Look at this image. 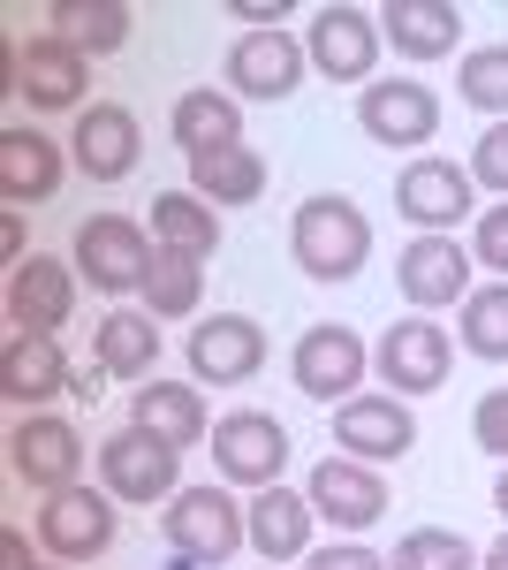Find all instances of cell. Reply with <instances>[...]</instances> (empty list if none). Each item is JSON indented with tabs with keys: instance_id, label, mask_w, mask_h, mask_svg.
I'll return each instance as SVG.
<instances>
[{
	"instance_id": "obj_35",
	"label": "cell",
	"mask_w": 508,
	"mask_h": 570,
	"mask_svg": "<svg viewBox=\"0 0 508 570\" xmlns=\"http://www.w3.org/2000/svg\"><path fill=\"white\" fill-rule=\"evenodd\" d=\"M470 183H486L494 198H508V122H486V137L470 145Z\"/></svg>"
},
{
	"instance_id": "obj_22",
	"label": "cell",
	"mask_w": 508,
	"mask_h": 570,
	"mask_svg": "<svg viewBox=\"0 0 508 570\" xmlns=\"http://www.w3.org/2000/svg\"><path fill=\"white\" fill-rule=\"evenodd\" d=\"M61 145L46 130H31V122H8L0 130V198H8V214L16 206H39V198H53L61 190Z\"/></svg>"
},
{
	"instance_id": "obj_26",
	"label": "cell",
	"mask_w": 508,
	"mask_h": 570,
	"mask_svg": "<svg viewBox=\"0 0 508 570\" xmlns=\"http://www.w3.org/2000/svg\"><path fill=\"white\" fill-rule=\"evenodd\" d=\"M129 426H145L152 441H168V449H198L212 434L206 395L182 389V381H145V389L129 395Z\"/></svg>"
},
{
	"instance_id": "obj_21",
	"label": "cell",
	"mask_w": 508,
	"mask_h": 570,
	"mask_svg": "<svg viewBox=\"0 0 508 570\" xmlns=\"http://www.w3.org/2000/svg\"><path fill=\"white\" fill-rule=\"evenodd\" d=\"M77 389V365L61 357V335H8L0 351V395L23 403V411H46L53 395Z\"/></svg>"
},
{
	"instance_id": "obj_12",
	"label": "cell",
	"mask_w": 508,
	"mask_h": 570,
	"mask_svg": "<svg viewBox=\"0 0 508 570\" xmlns=\"http://www.w3.org/2000/svg\"><path fill=\"white\" fill-rule=\"evenodd\" d=\"M357 122H365L372 145L410 153V145H432V130H440V99H432L425 85H410V77H387V85L357 91Z\"/></svg>"
},
{
	"instance_id": "obj_3",
	"label": "cell",
	"mask_w": 508,
	"mask_h": 570,
	"mask_svg": "<svg viewBox=\"0 0 508 570\" xmlns=\"http://www.w3.org/2000/svg\"><path fill=\"white\" fill-rule=\"evenodd\" d=\"M99 480L114 502H175L182 494V449L152 441L145 426H122V434L99 441Z\"/></svg>"
},
{
	"instance_id": "obj_29",
	"label": "cell",
	"mask_w": 508,
	"mask_h": 570,
	"mask_svg": "<svg viewBox=\"0 0 508 570\" xmlns=\"http://www.w3.org/2000/svg\"><path fill=\"white\" fill-rule=\"evenodd\" d=\"M182 190H198L206 206H258V190H266V160H258L251 145H228V153H198Z\"/></svg>"
},
{
	"instance_id": "obj_13",
	"label": "cell",
	"mask_w": 508,
	"mask_h": 570,
	"mask_svg": "<svg viewBox=\"0 0 508 570\" xmlns=\"http://www.w3.org/2000/svg\"><path fill=\"white\" fill-rule=\"evenodd\" d=\"M470 168H456V160H410L402 176H395V214L402 220H418L425 236H456V220L470 214Z\"/></svg>"
},
{
	"instance_id": "obj_24",
	"label": "cell",
	"mask_w": 508,
	"mask_h": 570,
	"mask_svg": "<svg viewBox=\"0 0 508 570\" xmlns=\"http://www.w3.org/2000/svg\"><path fill=\"white\" fill-rule=\"evenodd\" d=\"M311 525H319V510L297 487H258L251 494V548L266 563H303L311 556Z\"/></svg>"
},
{
	"instance_id": "obj_37",
	"label": "cell",
	"mask_w": 508,
	"mask_h": 570,
	"mask_svg": "<svg viewBox=\"0 0 508 570\" xmlns=\"http://www.w3.org/2000/svg\"><path fill=\"white\" fill-rule=\"evenodd\" d=\"M470 434H478V449H486V456H501V464H508V389H486V395H478Z\"/></svg>"
},
{
	"instance_id": "obj_25",
	"label": "cell",
	"mask_w": 508,
	"mask_h": 570,
	"mask_svg": "<svg viewBox=\"0 0 508 570\" xmlns=\"http://www.w3.org/2000/svg\"><path fill=\"white\" fill-rule=\"evenodd\" d=\"M91 365L107 373V381H160L152 365H160V320L152 312H107L99 327H91Z\"/></svg>"
},
{
	"instance_id": "obj_2",
	"label": "cell",
	"mask_w": 508,
	"mask_h": 570,
	"mask_svg": "<svg viewBox=\"0 0 508 570\" xmlns=\"http://www.w3.org/2000/svg\"><path fill=\"white\" fill-rule=\"evenodd\" d=\"M168 556H190L198 570H220L243 540H251V502H236L228 487H182L168 502Z\"/></svg>"
},
{
	"instance_id": "obj_6",
	"label": "cell",
	"mask_w": 508,
	"mask_h": 570,
	"mask_svg": "<svg viewBox=\"0 0 508 570\" xmlns=\"http://www.w3.org/2000/svg\"><path fill=\"white\" fill-rule=\"evenodd\" d=\"M380 16L372 8H349V0H327L319 16H311V39H303V53H311V69L319 77H335V85H365L372 77V61H380Z\"/></svg>"
},
{
	"instance_id": "obj_4",
	"label": "cell",
	"mask_w": 508,
	"mask_h": 570,
	"mask_svg": "<svg viewBox=\"0 0 508 570\" xmlns=\"http://www.w3.org/2000/svg\"><path fill=\"white\" fill-rule=\"evenodd\" d=\"M365 335L357 327H341V320H319V327H303L297 335V357H289V373H297V389L311 403H349V395H365Z\"/></svg>"
},
{
	"instance_id": "obj_20",
	"label": "cell",
	"mask_w": 508,
	"mask_h": 570,
	"mask_svg": "<svg viewBox=\"0 0 508 570\" xmlns=\"http://www.w3.org/2000/svg\"><path fill=\"white\" fill-rule=\"evenodd\" d=\"M266 365V327L243 320V312H212L206 327H190V373L212 381V389H236Z\"/></svg>"
},
{
	"instance_id": "obj_1",
	"label": "cell",
	"mask_w": 508,
	"mask_h": 570,
	"mask_svg": "<svg viewBox=\"0 0 508 570\" xmlns=\"http://www.w3.org/2000/svg\"><path fill=\"white\" fill-rule=\"evenodd\" d=\"M289 252H297V266L311 282H349V274H365V259H372V220L357 214L341 190L303 198L297 228H289Z\"/></svg>"
},
{
	"instance_id": "obj_10",
	"label": "cell",
	"mask_w": 508,
	"mask_h": 570,
	"mask_svg": "<svg viewBox=\"0 0 508 570\" xmlns=\"http://www.w3.org/2000/svg\"><path fill=\"white\" fill-rule=\"evenodd\" d=\"M8 464H16V480H23V487L61 494V487L84 480V434H77L69 419H53V411H31V419L8 434Z\"/></svg>"
},
{
	"instance_id": "obj_32",
	"label": "cell",
	"mask_w": 508,
	"mask_h": 570,
	"mask_svg": "<svg viewBox=\"0 0 508 570\" xmlns=\"http://www.w3.org/2000/svg\"><path fill=\"white\" fill-rule=\"evenodd\" d=\"M486 563V548H470L464 532L448 525H418L395 540V556H387V570H478Z\"/></svg>"
},
{
	"instance_id": "obj_18",
	"label": "cell",
	"mask_w": 508,
	"mask_h": 570,
	"mask_svg": "<svg viewBox=\"0 0 508 570\" xmlns=\"http://www.w3.org/2000/svg\"><path fill=\"white\" fill-rule=\"evenodd\" d=\"M69 312H77V274L61 259L31 252L23 266H8V327L16 335H61Z\"/></svg>"
},
{
	"instance_id": "obj_11",
	"label": "cell",
	"mask_w": 508,
	"mask_h": 570,
	"mask_svg": "<svg viewBox=\"0 0 508 570\" xmlns=\"http://www.w3.org/2000/svg\"><path fill=\"white\" fill-rule=\"evenodd\" d=\"M335 449H349L357 464H395L418 449V419L402 395H349L335 403Z\"/></svg>"
},
{
	"instance_id": "obj_9",
	"label": "cell",
	"mask_w": 508,
	"mask_h": 570,
	"mask_svg": "<svg viewBox=\"0 0 508 570\" xmlns=\"http://www.w3.org/2000/svg\"><path fill=\"white\" fill-rule=\"evenodd\" d=\"M372 365H380V381L395 395H432L448 381V365H456V343H448V327H432L425 312H410V320H395L380 335Z\"/></svg>"
},
{
	"instance_id": "obj_17",
	"label": "cell",
	"mask_w": 508,
	"mask_h": 570,
	"mask_svg": "<svg viewBox=\"0 0 508 570\" xmlns=\"http://www.w3.org/2000/svg\"><path fill=\"white\" fill-rule=\"evenodd\" d=\"M303 69H311V53H303L289 31H243V39L228 46V85L236 99H289L303 85Z\"/></svg>"
},
{
	"instance_id": "obj_34",
	"label": "cell",
	"mask_w": 508,
	"mask_h": 570,
	"mask_svg": "<svg viewBox=\"0 0 508 570\" xmlns=\"http://www.w3.org/2000/svg\"><path fill=\"white\" fill-rule=\"evenodd\" d=\"M456 91H464L478 115L508 122V46H470L464 69H456Z\"/></svg>"
},
{
	"instance_id": "obj_5",
	"label": "cell",
	"mask_w": 508,
	"mask_h": 570,
	"mask_svg": "<svg viewBox=\"0 0 508 570\" xmlns=\"http://www.w3.org/2000/svg\"><path fill=\"white\" fill-rule=\"evenodd\" d=\"M212 464L228 487H281L289 426L266 411H228V419H212Z\"/></svg>"
},
{
	"instance_id": "obj_39",
	"label": "cell",
	"mask_w": 508,
	"mask_h": 570,
	"mask_svg": "<svg viewBox=\"0 0 508 570\" xmlns=\"http://www.w3.org/2000/svg\"><path fill=\"white\" fill-rule=\"evenodd\" d=\"M0 570H39V563H31V540H23L16 525L0 532Z\"/></svg>"
},
{
	"instance_id": "obj_15",
	"label": "cell",
	"mask_w": 508,
	"mask_h": 570,
	"mask_svg": "<svg viewBox=\"0 0 508 570\" xmlns=\"http://www.w3.org/2000/svg\"><path fill=\"white\" fill-rule=\"evenodd\" d=\"M8 77H16V91L39 107V115H84V53L77 46H61L53 31L31 46H8Z\"/></svg>"
},
{
	"instance_id": "obj_41",
	"label": "cell",
	"mask_w": 508,
	"mask_h": 570,
	"mask_svg": "<svg viewBox=\"0 0 508 570\" xmlns=\"http://www.w3.org/2000/svg\"><path fill=\"white\" fill-rule=\"evenodd\" d=\"M236 16L258 23V31H281V8H258V0H236Z\"/></svg>"
},
{
	"instance_id": "obj_16",
	"label": "cell",
	"mask_w": 508,
	"mask_h": 570,
	"mask_svg": "<svg viewBox=\"0 0 508 570\" xmlns=\"http://www.w3.org/2000/svg\"><path fill=\"white\" fill-rule=\"evenodd\" d=\"M470 252L456 236H418V244H402V259H395V289L410 297L418 312H440V305H464L470 297Z\"/></svg>"
},
{
	"instance_id": "obj_7",
	"label": "cell",
	"mask_w": 508,
	"mask_h": 570,
	"mask_svg": "<svg viewBox=\"0 0 508 570\" xmlns=\"http://www.w3.org/2000/svg\"><path fill=\"white\" fill-rule=\"evenodd\" d=\"M145 266H152V236L129 214H91L77 228V274L91 289L122 297V289H145Z\"/></svg>"
},
{
	"instance_id": "obj_33",
	"label": "cell",
	"mask_w": 508,
	"mask_h": 570,
	"mask_svg": "<svg viewBox=\"0 0 508 570\" xmlns=\"http://www.w3.org/2000/svg\"><path fill=\"white\" fill-rule=\"evenodd\" d=\"M456 312H464V351H470V357H494V365H501V357H508V282H486V289H470Z\"/></svg>"
},
{
	"instance_id": "obj_19",
	"label": "cell",
	"mask_w": 508,
	"mask_h": 570,
	"mask_svg": "<svg viewBox=\"0 0 508 570\" xmlns=\"http://www.w3.org/2000/svg\"><path fill=\"white\" fill-rule=\"evenodd\" d=\"M137 153H145L137 115L114 107V99H91L84 115H77V130H69V160H77L91 183H122L129 168H137Z\"/></svg>"
},
{
	"instance_id": "obj_27",
	"label": "cell",
	"mask_w": 508,
	"mask_h": 570,
	"mask_svg": "<svg viewBox=\"0 0 508 570\" xmlns=\"http://www.w3.org/2000/svg\"><path fill=\"white\" fill-rule=\"evenodd\" d=\"M168 130H175V145H182L190 160H198V153H228V145H243V99H236V91L198 85V91L175 99Z\"/></svg>"
},
{
	"instance_id": "obj_40",
	"label": "cell",
	"mask_w": 508,
	"mask_h": 570,
	"mask_svg": "<svg viewBox=\"0 0 508 570\" xmlns=\"http://www.w3.org/2000/svg\"><path fill=\"white\" fill-rule=\"evenodd\" d=\"M0 252H8V266H23V259H31V252H23V220H16V214L0 220Z\"/></svg>"
},
{
	"instance_id": "obj_8",
	"label": "cell",
	"mask_w": 508,
	"mask_h": 570,
	"mask_svg": "<svg viewBox=\"0 0 508 570\" xmlns=\"http://www.w3.org/2000/svg\"><path fill=\"white\" fill-rule=\"evenodd\" d=\"M39 540L61 556V563H91V556H107L114 548V494L107 487H61V494H46L39 510Z\"/></svg>"
},
{
	"instance_id": "obj_43",
	"label": "cell",
	"mask_w": 508,
	"mask_h": 570,
	"mask_svg": "<svg viewBox=\"0 0 508 570\" xmlns=\"http://www.w3.org/2000/svg\"><path fill=\"white\" fill-rule=\"evenodd\" d=\"M494 510H501V518H508V472H501V487H494Z\"/></svg>"
},
{
	"instance_id": "obj_36",
	"label": "cell",
	"mask_w": 508,
	"mask_h": 570,
	"mask_svg": "<svg viewBox=\"0 0 508 570\" xmlns=\"http://www.w3.org/2000/svg\"><path fill=\"white\" fill-rule=\"evenodd\" d=\"M470 259L494 266V282H508V198H501V206H478V236H470Z\"/></svg>"
},
{
	"instance_id": "obj_28",
	"label": "cell",
	"mask_w": 508,
	"mask_h": 570,
	"mask_svg": "<svg viewBox=\"0 0 508 570\" xmlns=\"http://www.w3.org/2000/svg\"><path fill=\"white\" fill-rule=\"evenodd\" d=\"M46 23H53V39H61V46H77V53L91 61V53H114V46L129 39L137 16H129V0H53Z\"/></svg>"
},
{
	"instance_id": "obj_30",
	"label": "cell",
	"mask_w": 508,
	"mask_h": 570,
	"mask_svg": "<svg viewBox=\"0 0 508 570\" xmlns=\"http://www.w3.org/2000/svg\"><path fill=\"white\" fill-rule=\"evenodd\" d=\"M152 244L190 252V259H212L220 252V214H212L198 190H160L152 198Z\"/></svg>"
},
{
	"instance_id": "obj_14",
	"label": "cell",
	"mask_w": 508,
	"mask_h": 570,
	"mask_svg": "<svg viewBox=\"0 0 508 570\" xmlns=\"http://www.w3.org/2000/svg\"><path fill=\"white\" fill-rule=\"evenodd\" d=\"M311 510L327 518L335 532H365L387 518V480L380 464H357V456H327V464H311Z\"/></svg>"
},
{
	"instance_id": "obj_42",
	"label": "cell",
	"mask_w": 508,
	"mask_h": 570,
	"mask_svg": "<svg viewBox=\"0 0 508 570\" xmlns=\"http://www.w3.org/2000/svg\"><path fill=\"white\" fill-rule=\"evenodd\" d=\"M478 570H508V532L494 540V548H486V563H478Z\"/></svg>"
},
{
	"instance_id": "obj_23",
	"label": "cell",
	"mask_w": 508,
	"mask_h": 570,
	"mask_svg": "<svg viewBox=\"0 0 508 570\" xmlns=\"http://www.w3.org/2000/svg\"><path fill=\"white\" fill-rule=\"evenodd\" d=\"M380 39L402 61H440V53H456V39H464V8L456 0H387Z\"/></svg>"
},
{
	"instance_id": "obj_38",
	"label": "cell",
	"mask_w": 508,
	"mask_h": 570,
	"mask_svg": "<svg viewBox=\"0 0 508 570\" xmlns=\"http://www.w3.org/2000/svg\"><path fill=\"white\" fill-rule=\"evenodd\" d=\"M303 570H387V556H372L365 540H335V548H311Z\"/></svg>"
},
{
	"instance_id": "obj_31",
	"label": "cell",
	"mask_w": 508,
	"mask_h": 570,
	"mask_svg": "<svg viewBox=\"0 0 508 570\" xmlns=\"http://www.w3.org/2000/svg\"><path fill=\"white\" fill-rule=\"evenodd\" d=\"M198 297H206V259L152 244V266H145V312H152V320H190Z\"/></svg>"
}]
</instances>
